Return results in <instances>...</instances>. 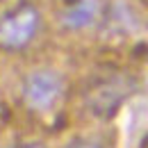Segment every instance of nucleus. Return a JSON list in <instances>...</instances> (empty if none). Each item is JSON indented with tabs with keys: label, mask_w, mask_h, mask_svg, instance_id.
Returning <instances> with one entry per match:
<instances>
[{
	"label": "nucleus",
	"mask_w": 148,
	"mask_h": 148,
	"mask_svg": "<svg viewBox=\"0 0 148 148\" xmlns=\"http://www.w3.org/2000/svg\"><path fill=\"white\" fill-rule=\"evenodd\" d=\"M16 148H43L41 144H23V146H16Z\"/></svg>",
	"instance_id": "423d86ee"
},
{
	"label": "nucleus",
	"mask_w": 148,
	"mask_h": 148,
	"mask_svg": "<svg viewBox=\"0 0 148 148\" xmlns=\"http://www.w3.org/2000/svg\"><path fill=\"white\" fill-rule=\"evenodd\" d=\"M98 18H100V0H73L59 14V23L66 30L91 27Z\"/></svg>",
	"instance_id": "20e7f679"
},
{
	"label": "nucleus",
	"mask_w": 148,
	"mask_h": 148,
	"mask_svg": "<svg viewBox=\"0 0 148 148\" xmlns=\"http://www.w3.org/2000/svg\"><path fill=\"white\" fill-rule=\"evenodd\" d=\"M41 30V12L32 2H18L0 16V50H25Z\"/></svg>",
	"instance_id": "f257e3e1"
},
{
	"label": "nucleus",
	"mask_w": 148,
	"mask_h": 148,
	"mask_svg": "<svg viewBox=\"0 0 148 148\" xmlns=\"http://www.w3.org/2000/svg\"><path fill=\"white\" fill-rule=\"evenodd\" d=\"M128 96V87H125V80H107V82H100L98 87H93L91 91L87 93V105L96 116H105L112 114Z\"/></svg>",
	"instance_id": "7ed1b4c3"
},
{
	"label": "nucleus",
	"mask_w": 148,
	"mask_h": 148,
	"mask_svg": "<svg viewBox=\"0 0 148 148\" xmlns=\"http://www.w3.org/2000/svg\"><path fill=\"white\" fill-rule=\"evenodd\" d=\"M21 96L27 110L39 114L50 112L64 96V77L53 69H37L25 75Z\"/></svg>",
	"instance_id": "f03ea898"
},
{
	"label": "nucleus",
	"mask_w": 148,
	"mask_h": 148,
	"mask_svg": "<svg viewBox=\"0 0 148 148\" xmlns=\"http://www.w3.org/2000/svg\"><path fill=\"white\" fill-rule=\"evenodd\" d=\"M66 148H103L98 141H91V139H77V141H73L71 146Z\"/></svg>",
	"instance_id": "39448f33"
}]
</instances>
